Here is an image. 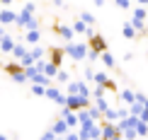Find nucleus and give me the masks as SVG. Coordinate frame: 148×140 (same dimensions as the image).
<instances>
[{"label": "nucleus", "mask_w": 148, "mask_h": 140, "mask_svg": "<svg viewBox=\"0 0 148 140\" xmlns=\"http://www.w3.org/2000/svg\"><path fill=\"white\" fill-rule=\"evenodd\" d=\"M68 51L73 53V58H83V53H85V46H68Z\"/></svg>", "instance_id": "1"}, {"label": "nucleus", "mask_w": 148, "mask_h": 140, "mask_svg": "<svg viewBox=\"0 0 148 140\" xmlns=\"http://www.w3.org/2000/svg\"><path fill=\"white\" fill-rule=\"evenodd\" d=\"M12 20H15L12 12H3V15H0V22H12Z\"/></svg>", "instance_id": "2"}, {"label": "nucleus", "mask_w": 148, "mask_h": 140, "mask_svg": "<svg viewBox=\"0 0 148 140\" xmlns=\"http://www.w3.org/2000/svg\"><path fill=\"white\" fill-rule=\"evenodd\" d=\"M36 39H39V34H36V32H29L27 34V41H36Z\"/></svg>", "instance_id": "3"}, {"label": "nucleus", "mask_w": 148, "mask_h": 140, "mask_svg": "<svg viewBox=\"0 0 148 140\" xmlns=\"http://www.w3.org/2000/svg\"><path fill=\"white\" fill-rule=\"evenodd\" d=\"M102 58H104V63H107V65H112V63H114V60H112V56H109V53H104Z\"/></svg>", "instance_id": "4"}]
</instances>
